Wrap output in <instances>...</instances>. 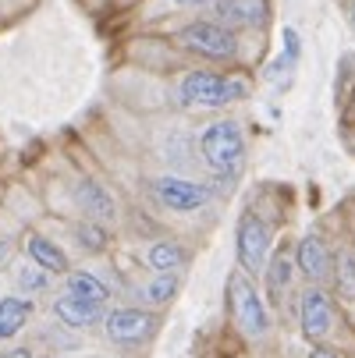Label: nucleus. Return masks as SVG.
<instances>
[{
  "instance_id": "1",
  "label": "nucleus",
  "mask_w": 355,
  "mask_h": 358,
  "mask_svg": "<svg viewBox=\"0 0 355 358\" xmlns=\"http://www.w3.org/2000/svg\"><path fill=\"white\" fill-rule=\"evenodd\" d=\"M199 149H202V160L214 174H224V178H235L242 160H245V138H242V128L235 121H217L202 131L199 138Z\"/></svg>"
},
{
  "instance_id": "2",
  "label": "nucleus",
  "mask_w": 355,
  "mask_h": 358,
  "mask_svg": "<svg viewBox=\"0 0 355 358\" xmlns=\"http://www.w3.org/2000/svg\"><path fill=\"white\" fill-rule=\"evenodd\" d=\"M228 309H231V320L238 323V330H242L245 337H263V334L270 330L267 305L260 301L252 280L242 277V273H231V277H228Z\"/></svg>"
},
{
  "instance_id": "3",
  "label": "nucleus",
  "mask_w": 355,
  "mask_h": 358,
  "mask_svg": "<svg viewBox=\"0 0 355 358\" xmlns=\"http://www.w3.org/2000/svg\"><path fill=\"white\" fill-rule=\"evenodd\" d=\"M242 96H245V82L217 71H192L181 78V99L188 107H228Z\"/></svg>"
},
{
  "instance_id": "4",
  "label": "nucleus",
  "mask_w": 355,
  "mask_h": 358,
  "mask_svg": "<svg viewBox=\"0 0 355 358\" xmlns=\"http://www.w3.org/2000/svg\"><path fill=\"white\" fill-rule=\"evenodd\" d=\"M178 43L195 57L207 61H231L238 54V39L228 25L221 22H192L178 32Z\"/></svg>"
},
{
  "instance_id": "5",
  "label": "nucleus",
  "mask_w": 355,
  "mask_h": 358,
  "mask_svg": "<svg viewBox=\"0 0 355 358\" xmlns=\"http://www.w3.org/2000/svg\"><path fill=\"white\" fill-rule=\"evenodd\" d=\"M267 255H270V227L256 213H245L238 220V263H242V270L260 273L267 266Z\"/></svg>"
},
{
  "instance_id": "6",
  "label": "nucleus",
  "mask_w": 355,
  "mask_h": 358,
  "mask_svg": "<svg viewBox=\"0 0 355 358\" xmlns=\"http://www.w3.org/2000/svg\"><path fill=\"white\" fill-rule=\"evenodd\" d=\"M153 192H157V199L164 202V206L174 210V213H192V210H199V206H207L210 195H214L207 185L185 181V178H174V174L157 178V181H153Z\"/></svg>"
},
{
  "instance_id": "7",
  "label": "nucleus",
  "mask_w": 355,
  "mask_h": 358,
  "mask_svg": "<svg viewBox=\"0 0 355 358\" xmlns=\"http://www.w3.org/2000/svg\"><path fill=\"white\" fill-rule=\"evenodd\" d=\"M104 327H107V337L114 341V344H142V341H149L153 337V330H157V316L153 313H146V309H114L107 320H104Z\"/></svg>"
},
{
  "instance_id": "8",
  "label": "nucleus",
  "mask_w": 355,
  "mask_h": 358,
  "mask_svg": "<svg viewBox=\"0 0 355 358\" xmlns=\"http://www.w3.org/2000/svg\"><path fill=\"white\" fill-rule=\"evenodd\" d=\"M214 15H217L214 22H221L228 29H256L267 22L270 4L267 0H217Z\"/></svg>"
},
{
  "instance_id": "9",
  "label": "nucleus",
  "mask_w": 355,
  "mask_h": 358,
  "mask_svg": "<svg viewBox=\"0 0 355 358\" xmlns=\"http://www.w3.org/2000/svg\"><path fill=\"white\" fill-rule=\"evenodd\" d=\"M334 327V309H330V298L313 287L302 294V334H306L309 341H323Z\"/></svg>"
},
{
  "instance_id": "10",
  "label": "nucleus",
  "mask_w": 355,
  "mask_h": 358,
  "mask_svg": "<svg viewBox=\"0 0 355 358\" xmlns=\"http://www.w3.org/2000/svg\"><path fill=\"white\" fill-rule=\"evenodd\" d=\"M295 263H298V270L306 273L309 280H323V277L330 273V248H327L316 234H306V238L298 241Z\"/></svg>"
},
{
  "instance_id": "11",
  "label": "nucleus",
  "mask_w": 355,
  "mask_h": 358,
  "mask_svg": "<svg viewBox=\"0 0 355 358\" xmlns=\"http://www.w3.org/2000/svg\"><path fill=\"white\" fill-rule=\"evenodd\" d=\"M54 313L68 327H92V323L104 320V301H85V298H75V294H61L54 301Z\"/></svg>"
},
{
  "instance_id": "12",
  "label": "nucleus",
  "mask_w": 355,
  "mask_h": 358,
  "mask_svg": "<svg viewBox=\"0 0 355 358\" xmlns=\"http://www.w3.org/2000/svg\"><path fill=\"white\" fill-rule=\"evenodd\" d=\"M29 259L36 263V266H43L46 273H68V255L50 241V238H39V234H32L29 238Z\"/></svg>"
},
{
  "instance_id": "13",
  "label": "nucleus",
  "mask_w": 355,
  "mask_h": 358,
  "mask_svg": "<svg viewBox=\"0 0 355 358\" xmlns=\"http://www.w3.org/2000/svg\"><path fill=\"white\" fill-rule=\"evenodd\" d=\"M32 316V305L25 298H0V341L15 337Z\"/></svg>"
},
{
  "instance_id": "14",
  "label": "nucleus",
  "mask_w": 355,
  "mask_h": 358,
  "mask_svg": "<svg viewBox=\"0 0 355 358\" xmlns=\"http://www.w3.org/2000/svg\"><path fill=\"white\" fill-rule=\"evenodd\" d=\"M78 202H82V210H89L96 220H99V217H104V220L114 217V199L99 188L96 181H82V185H78Z\"/></svg>"
},
{
  "instance_id": "15",
  "label": "nucleus",
  "mask_w": 355,
  "mask_h": 358,
  "mask_svg": "<svg viewBox=\"0 0 355 358\" xmlns=\"http://www.w3.org/2000/svg\"><path fill=\"white\" fill-rule=\"evenodd\" d=\"M68 294L85 298V301H107L111 298L107 284L99 280V277H92V273H71L68 277Z\"/></svg>"
},
{
  "instance_id": "16",
  "label": "nucleus",
  "mask_w": 355,
  "mask_h": 358,
  "mask_svg": "<svg viewBox=\"0 0 355 358\" xmlns=\"http://www.w3.org/2000/svg\"><path fill=\"white\" fill-rule=\"evenodd\" d=\"M288 284H291V255H288V252H277L274 259H270V266H267V287H270V298L281 301V294L288 291Z\"/></svg>"
},
{
  "instance_id": "17",
  "label": "nucleus",
  "mask_w": 355,
  "mask_h": 358,
  "mask_svg": "<svg viewBox=\"0 0 355 358\" xmlns=\"http://www.w3.org/2000/svg\"><path fill=\"white\" fill-rule=\"evenodd\" d=\"M181 263H185V252L174 241H160V245L149 248V266H153L157 273H174Z\"/></svg>"
},
{
  "instance_id": "18",
  "label": "nucleus",
  "mask_w": 355,
  "mask_h": 358,
  "mask_svg": "<svg viewBox=\"0 0 355 358\" xmlns=\"http://www.w3.org/2000/svg\"><path fill=\"white\" fill-rule=\"evenodd\" d=\"M174 291H178V277L174 273H160V277H153L146 284V301H153V305H164V301H171L174 298Z\"/></svg>"
},
{
  "instance_id": "19",
  "label": "nucleus",
  "mask_w": 355,
  "mask_h": 358,
  "mask_svg": "<svg viewBox=\"0 0 355 358\" xmlns=\"http://www.w3.org/2000/svg\"><path fill=\"white\" fill-rule=\"evenodd\" d=\"M337 291L344 301H355V252L341 255V266H337Z\"/></svg>"
},
{
  "instance_id": "20",
  "label": "nucleus",
  "mask_w": 355,
  "mask_h": 358,
  "mask_svg": "<svg viewBox=\"0 0 355 358\" xmlns=\"http://www.w3.org/2000/svg\"><path fill=\"white\" fill-rule=\"evenodd\" d=\"M78 241L89 248V252H104L107 248V231L99 227V224H78Z\"/></svg>"
},
{
  "instance_id": "21",
  "label": "nucleus",
  "mask_w": 355,
  "mask_h": 358,
  "mask_svg": "<svg viewBox=\"0 0 355 358\" xmlns=\"http://www.w3.org/2000/svg\"><path fill=\"white\" fill-rule=\"evenodd\" d=\"M18 280H22L25 291H39V287H46V270L43 266H25Z\"/></svg>"
},
{
  "instance_id": "22",
  "label": "nucleus",
  "mask_w": 355,
  "mask_h": 358,
  "mask_svg": "<svg viewBox=\"0 0 355 358\" xmlns=\"http://www.w3.org/2000/svg\"><path fill=\"white\" fill-rule=\"evenodd\" d=\"M284 54H288L291 61H298V54H302V46H298V32H295V29H284Z\"/></svg>"
},
{
  "instance_id": "23",
  "label": "nucleus",
  "mask_w": 355,
  "mask_h": 358,
  "mask_svg": "<svg viewBox=\"0 0 355 358\" xmlns=\"http://www.w3.org/2000/svg\"><path fill=\"white\" fill-rule=\"evenodd\" d=\"M309 358H341V355H337V351H327V348H316Z\"/></svg>"
},
{
  "instance_id": "24",
  "label": "nucleus",
  "mask_w": 355,
  "mask_h": 358,
  "mask_svg": "<svg viewBox=\"0 0 355 358\" xmlns=\"http://www.w3.org/2000/svg\"><path fill=\"white\" fill-rule=\"evenodd\" d=\"M4 358H32V355H29V351H25V348H15V351H8V355H4Z\"/></svg>"
},
{
  "instance_id": "25",
  "label": "nucleus",
  "mask_w": 355,
  "mask_h": 358,
  "mask_svg": "<svg viewBox=\"0 0 355 358\" xmlns=\"http://www.w3.org/2000/svg\"><path fill=\"white\" fill-rule=\"evenodd\" d=\"M178 4H185V8H195V4H210V0H178Z\"/></svg>"
},
{
  "instance_id": "26",
  "label": "nucleus",
  "mask_w": 355,
  "mask_h": 358,
  "mask_svg": "<svg viewBox=\"0 0 355 358\" xmlns=\"http://www.w3.org/2000/svg\"><path fill=\"white\" fill-rule=\"evenodd\" d=\"M118 4H135V0H118Z\"/></svg>"
}]
</instances>
